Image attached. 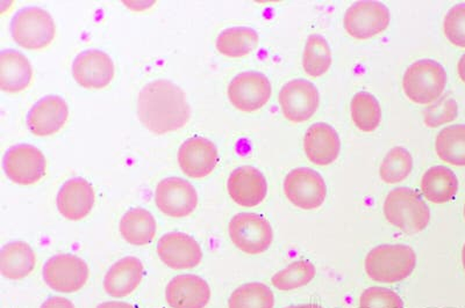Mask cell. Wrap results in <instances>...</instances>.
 I'll use <instances>...</instances> for the list:
<instances>
[{
    "label": "cell",
    "mask_w": 465,
    "mask_h": 308,
    "mask_svg": "<svg viewBox=\"0 0 465 308\" xmlns=\"http://www.w3.org/2000/svg\"><path fill=\"white\" fill-rule=\"evenodd\" d=\"M141 123L155 135L181 130L189 123L191 110L184 91L172 82L155 81L141 90L138 98Z\"/></svg>",
    "instance_id": "6da1fadb"
},
{
    "label": "cell",
    "mask_w": 465,
    "mask_h": 308,
    "mask_svg": "<svg viewBox=\"0 0 465 308\" xmlns=\"http://www.w3.org/2000/svg\"><path fill=\"white\" fill-rule=\"evenodd\" d=\"M417 265V255L405 245H381L368 253L364 269L372 281L393 284L410 277Z\"/></svg>",
    "instance_id": "7a4b0ae2"
},
{
    "label": "cell",
    "mask_w": 465,
    "mask_h": 308,
    "mask_svg": "<svg viewBox=\"0 0 465 308\" xmlns=\"http://www.w3.org/2000/svg\"><path fill=\"white\" fill-rule=\"evenodd\" d=\"M383 211L386 220L406 235H418L430 222V207L420 195L410 188H396L385 198Z\"/></svg>",
    "instance_id": "3957f363"
},
{
    "label": "cell",
    "mask_w": 465,
    "mask_h": 308,
    "mask_svg": "<svg viewBox=\"0 0 465 308\" xmlns=\"http://www.w3.org/2000/svg\"><path fill=\"white\" fill-rule=\"evenodd\" d=\"M446 85V70L433 60L415 62L402 78V90L407 99L420 106L433 105L438 101Z\"/></svg>",
    "instance_id": "277c9868"
},
{
    "label": "cell",
    "mask_w": 465,
    "mask_h": 308,
    "mask_svg": "<svg viewBox=\"0 0 465 308\" xmlns=\"http://www.w3.org/2000/svg\"><path fill=\"white\" fill-rule=\"evenodd\" d=\"M11 32L20 47L27 50H44L55 39L56 27L47 11L39 7H28L15 15Z\"/></svg>",
    "instance_id": "5b68a950"
},
{
    "label": "cell",
    "mask_w": 465,
    "mask_h": 308,
    "mask_svg": "<svg viewBox=\"0 0 465 308\" xmlns=\"http://www.w3.org/2000/svg\"><path fill=\"white\" fill-rule=\"evenodd\" d=\"M232 243L248 255H259L267 252L273 241L272 225L263 216L238 214L232 218L230 226Z\"/></svg>",
    "instance_id": "8992f818"
},
{
    "label": "cell",
    "mask_w": 465,
    "mask_h": 308,
    "mask_svg": "<svg viewBox=\"0 0 465 308\" xmlns=\"http://www.w3.org/2000/svg\"><path fill=\"white\" fill-rule=\"evenodd\" d=\"M44 280L52 290L60 294L77 293L89 280L86 262L73 254H58L44 265Z\"/></svg>",
    "instance_id": "52a82bcc"
},
{
    "label": "cell",
    "mask_w": 465,
    "mask_h": 308,
    "mask_svg": "<svg viewBox=\"0 0 465 308\" xmlns=\"http://www.w3.org/2000/svg\"><path fill=\"white\" fill-rule=\"evenodd\" d=\"M284 193L286 198L299 209L315 210L326 201L327 186L315 170L296 168L285 178Z\"/></svg>",
    "instance_id": "ba28073f"
},
{
    "label": "cell",
    "mask_w": 465,
    "mask_h": 308,
    "mask_svg": "<svg viewBox=\"0 0 465 308\" xmlns=\"http://www.w3.org/2000/svg\"><path fill=\"white\" fill-rule=\"evenodd\" d=\"M4 170L6 177L16 185L32 186L45 178L47 173V160L39 149L20 144L6 152L4 157Z\"/></svg>",
    "instance_id": "9c48e42d"
},
{
    "label": "cell",
    "mask_w": 465,
    "mask_h": 308,
    "mask_svg": "<svg viewBox=\"0 0 465 308\" xmlns=\"http://www.w3.org/2000/svg\"><path fill=\"white\" fill-rule=\"evenodd\" d=\"M272 87L269 79L260 72L247 71L232 78L228 86V99L232 106L243 112H254L267 105Z\"/></svg>",
    "instance_id": "30bf717a"
},
{
    "label": "cell",
    "mask_w": 465,
    "mask_h": 308,
    "mask_svg": "<svg viewBox=\"0 0 465 308\" xmlns=\"http://www.w3.org/2000/svg\"><path fill=\"white\" fill-rule=\"evenodd\" d=\"M343 23L349 35L365 41L389 27L390 12L381 3L359 2L348 8Z\"/></svg>",
    "instance_id": "8fae6325"
},
{
    "label": "cell",
    "mask_w": 465,
    "mask_h": 308,
    "mask_svg": "<svg viewBox=\"0 0 465 308\" xmlns=\"http://www.w3.org/2000/svg\"><path fill=\"white\" fill-rule=\"evenodd\" d=\"M155 203L162 214L172 218H185L198 207V193L190 182L168 178L156 187Z\"/></svg>",
    "instance_id": "7c38bea8"
},
{
    "label": "cell",
    "mask_w": 465,
    "mask_h": 308,
    "mask_svg": "<svg viewBox=\"0 0 465 308\" xmlns=\"http://www.w3.org/2000/svg\"><path fill=\"white\" fill-rule=\"evenodd\" d=\"M278 100L285 119L299 124L313 118L319 108L320 95L312 82L294 79L283 86Z\"/></svg>",
    "instance_id": "4fadbf2b"
},
{
    "label": "cell",
    "mask_w": 465,
    "mask_h": 308,
    "mask_svg": "<svg viewBox=\"0 0 465 308\" xmlns=\"http://www.w3.org/2000/svg\"><path fill=\"white\" fill-rule=\"evenodd\" d=\"M114 61L101 50L90 49L74 58L73 77L86 90H103L114 79Z\"/></svg>",
    "instance_id": "5bb4252c"
},
{
    "label": "cell",
    "mask_w": 465,
    "mask_h": 308,
    "mask_svg": "<svg viewBox=\"0 0 465 308\" xmlns=\"http://www.w3.org/2000/svg\"><path fill=\"white\" fill-rule=\"evenodd\" d=\"M157 254L165 265L173 270L196 268L203 260L201 245L185 233L172 232L162 236Z\"/></svg>",
    "instance_id": "9a60e30c"
},
{
    "label": "cell",
    "mask_w": 465,
    "mask_h": 308,
    "mask_svg": "<svg viewBox=\"0 0 465 308\" xmlns=\"http://www.w3.org/2000/svg\"><path fill=\"white\" fill-rule=\"evenodd\" d=\"M177 160L186 177L203 178L217 168L218 149L211 140L193 137L185 140L178 149Z\"/></svg>",
    "instance_id": "2e32d148"
},
{
    "label": "cell",
    "mask_w": 465,
    "mask_h": 308,
    "mask_svg": "<svg viewBox=\"0 0 465 308\" xmlns=\"http://www.w3.org/2000/svg\"><path fill=\"white\" fill-rule=\"evenodd\" d=\"M69 119V107L65 100L57 95H47L37 101L27 115V127L33 135H55L64 128Z\"/></svg>",
    "instance_id": "e0dca14e"
},
{
    "label": "cell",
    "mask_w": 465,
    "mask_h": 308,
    "mask_svg": "<svg viewBox=\"0 0 465 308\" xmlns=\"http://www.w3.org/2000/svg\"><path fill=\"white\" fill-rule=\"evenodd\" d=\"M227 190L238 206L255 207L267 197L268 185L259 169L243 166L231 174L227 181Z\"/></svg>",
    "instance_id": "ac0fdd59"
},
{
    "label": "cell",
    "mask_w": 465,
    "mask_h": 308,
    "mask_svg": "<svg viewBox=\"0 0 465 308\" xmlns=\"http://www.w3.org/2000/svg\"><path fill=\"white\" fill-rule=\"evenodd\" d=\"M95 193L93 185L85 178H76L61 187L56 197L58 212L65 219L82 220L93 211Z\"/></svg>",
    "instance_id": "d6986e66"
},
{
    "label": "cell",
    "mask_w": 465,
    "mask_h": 308,
    "mask_svg": "<svg viewBox=\"0 0 465 308\" xmlns=\"http://www.w3.org/2000/svg\"><path fill=\"white\" fill-rule=\"evenodd\" d=\"M165 299L172 308H205L211 301V289L196 274H180L165 287Z\"/></svg>",
    "instance_id": "ffe728a7"
},
{
    "label": "cell",
    "mask_w": 465,
    "mask_h": 308,
    "mask_svg": "<svg viewBox=\"0 0 465 308\" xmlns=\"http://www.w3.org/2000/svg\"><path fill=\"white\" fill-rule=\"evenodd\" d=\"M143 276V265L138 257H124L115 262L106 273L104 277V290L114 298L128 297L138 289Z\"/></svg>",
    "instance_id": "44dd1931"
},
{
    "label": "cell",
    "mask_w": 465,
    "mask_h": 308,
    "mask_svg": "<svg viewBox=\"0 0 465 308\" xmlns=\"http://www.w3.org/2000/svg\"><path fill=\"white\" fill-rule=\"evenodd\" d=\"M341 143L338 132L327 123H315L306 131L304 149L306 157L312 164L328 166L333 164L340 156Z\"/></svg>",
    "instance_id": "7402d4cb"
},
{
    "label": "cell",
    "mask_w": 465,
    "mask_h": 308,
    "mask_svg": "<svg viewBox=\"0 0 465 308\" xmlns=\"http://www.w3.org/2000/svg\"><path fill=\"white\" fill-rule=\"evenodd\" d=\"M32 81L33 68L26 56L15 50L0 53V87L4 91L20 93L31 86Z\"/></svg>",
    "instance_id": "603a6c76"
},
{
    "label": "cell",
    "mask_w": 465,
    "mask_h": 308,
    "mask_svg": "<svg viewBox=\"0 0 465 308\" xmlns=\"http://www.w3.org/2000/svg\"><path fill=\"white\" fill-rule=\"evenodd\" d=\"M35 265V253L31 245L24 241L7 244L0 252V273L7 280H24L33 273Z\"/></svg>",
    "instance_id": "cb8c5ba5"
},
{
    "label": "cell",
    "mask_w": 465,
    "mask_h": 308,
    "mask_svg": "<svg viewBox=\"0 0 465 308\" xmlns=\"http://www.w3.org/2000/svg\"><path fill=\"white\" fill-rule=\"evenodd\" d=\"M119 231L126 243L145 245L155 239L157 224L151 212L143 207H134L123 216Z\"/></svg>",
    "instance_id": "d4e9b609"
},
{
    "label": "cell",
    "mask_w": 465,
    "mask_h": 308,
    "mask_svg": "<svg viewBox=\"0 0 465 308\" xmlns=\"http://www.w3.org/2000/svg\"><path fill=\"white\" fill-rule=\"evenodd\" d=\"M421 191L423 197L431 203L450 202L459 191L458 177L450 168L435 166L423 174Z\"/></svg>",
    "instance_id": "484cf974"
},
{
    "label": "cell",
    "mask_w": 465,
    "mask_h": 308,
    "mask_svg": "<svg viewBox=\"0 0 465 308\" xmlns=\"http://www.w3.org/2000/svg\"><path fill=\"white\" fill-rule=\"evenodd\" d=\"M260 37L249 27H232L220 33L215 47L222 55L242 58L251 55L259 45Z\"/></svg>",
    "instance_id": "4316f807"
},
{
    "label": "cell",
    "mask_w": 465,
    "mask_h": 308,
    "mask_svg": "<svg viewBox=\"0 0 465 308\" xmlns=\"http://www.w3.org/2000/svg\"><path fill=\"white\" fill-rule=\"evenodd\" d=\"M440 159L456 168H465V126L456 124L440 131L435 141Z\"/></svg>",
    "instance_id": "83f0119b"
},
{
    "label": "cell",
    "mask_w": 465,
    "mask_h": 308,
    "mask_svg": "<svg viewBox=\"0 0 465 308\" xmlns=\"http://www.w3.org/2000/svg\"><path fill=\"white\" fill-rule=\"evenodd\" d=\"M352 122L361 131H376L381 122V108L377 99L367 91H360L351 100Z\"/></svg>",
    "instance_id": "f1b7e54d"
},
{
    "label": "cell",
    "mask_w": 465,
    "mask_h": 308,
    "mask_svg": "<svg viewBox=\"0 0 465 308\" xmlns=\"http://www.w3.org/2000/svg\"><path fill=\"white\" fill-rule=\"evenodd\" d=\"M275 295L263 283H247L232 291L228 308H273Z\"/></svg>",
    "instance_id": "f546056e"
},
{
    "label": "cell",
    "mask_w": 465,
    "mask_h": 308,
    "mask_svg": "<svg viewBox=\"0 0 465 308\" xmlns=\"http://www.w3.org/2000/svg\"><path fill=\"white\" fill-rule=\"evenodd\" d=\"M331 65L330 45L322 36L314 34L307 39L302 56V68L307 76L320 78L328 72Z\"/></svg>",
    "instance_id": "4dcf8cb0"
},
{
    "label": "cell",
    "mask_w": 465,
    "mask_h": 308,
    "mask_svg": "<svg viewBox=\"0 0 465 308\" xmlns=\"http://www.w3.org/2000/svg\"><path fill=\"white\" fill-rule=\"evenodd\" d=\"M315 274L317 269L312 262L296 261L273 274L272 283L280 291H293L309 285L314 280Z\"/></svg>",
    "instance_id": "1f68e13d"
},
{
    "label": "cell",
    "mask_w": 465,
    "mask_h": 308,
    "mask_svg": "<svg viewBox=\"0 0 465 308\" xmlns=\"http://www.w3.org/2000/svg\"><path fill=\"white\" fill-rule=\"evenodd\" d=\"M413 169V158L404 148H393L381 161V178L388 185L406 180Z\"/></svg>",
    "instance_id": "d6a6232c"
},
{
    "label": "cell",
    "mask_w": 465,
    "mask_h": 308,
    "mask_svg": "<svg viewBox=\"0 0 465 308\" xmlns=\"http://www.w3.org/2000/svg\"><path fill=\"white\" fill-rule=\"evenodd\" d=\"M360 308H404V302L394 291L373 286L361 294Z\"/></svg>",
    "instance_id": "836d02e7"
},
{
    "label": "cell",
    "mask_w": 465,
    "mask_h": 308,
    "mask_svg": "<svg viewBox=\"0 0 465 308\" xmlns=\"http://www.w3.org/2000/svg\"><path fill=\"white\" fill-rule=\"evenodd\" d=\"M443 32L451 44L465 49V3L451 7L444 16Z\"/></svg>",
    "instance_id": "e575fe53"
},
{
    "label": "cell",
    "mask_w": 465,
    "mask_h": 308,
    "mask_svg": "<svg viewBox=\"0 0 465 308\" xmlns=\"http://www.w3.org/2000/svg\"><path fill=\"white\" fill-rule=\"evenodd\" d=\"M459 107L455 100L448 97L440 98L425 111V124L430 128H438L442 124L452 122L458 118Z\"/></svg>",
    "instance_id": "d590c367"
},
{
    "label": "cell",
    "mask_w": 465,
    "mask_h": 308,
    "mask_svg": "<svg viewBox=\"0 0 465 308\" xmlns=\"http://www.w3.org/2000/svg\"><path fill=\"white\" fill-rule=\"evenodd\" d=\"M40 308H76L69 299L64 297H52L47 299Z\"/></svg>",
    "instance_id": "8d00e7d4"
},
{
    "label": "cell",
    "mask_w": 465,
    "mask_h": 308,
    "mask_svg": "<svg viewBox=\"0 0 465 308\" xmlns=\"http://www.w3.org/2000/svg\"><path fill=\"white\" fill-rule=\"evenodd\" d=\"M97 308H136L131 305V303L124 302H106L99 303Z\"/></svg>",
    "instance_id": "74e56055"
},
{
    "label": "cell",
    "mask_w": 465,
    "mask_h": 308,
    "mask_svg": "<svg viewBox=\"0 0 465 308\" xmlns=\"http://www.w3.org/2000/svg\"><path fill=\"white\" fill-rule=\"evenodd\" d=\"M458 72L460 81H462L465 84V53L462 57H460V60L459 61Z\"/></svg>",
    "instance_id": "f35d334b"
},
{
    "label": "cell",
    "mask_w": 465,
    "mask_h": 308,
    "mask_svg": "<svg viewBox=\"0 0 465 308\" xmlns=\"http://www.w3.org/2000/svg\"><path fill=\"white\" fill-rule=\"evenodd\" d=\"M285 308H323L318 303H304V305H294V306H289Z\"/></svg>",
    "instance_id": "ab89813d"
},
{
    "label": "cell",
    "mask_w": 465,
    "mask_h": 308,
    "mask_svg": "<svg viewBox=\"0 0 465 308\" xmlns=\"http://www.w3.org/2000/svg\"><path fill=\"white\" fill-rule=\"evenodd\" d=\"M462 265H463V268H464V272H465V244H464L463 249H462Z\"/></svg>",
    "instance_id": "60d3db41"
},
{
    "label": "cell",
    "mask_w": 465,
    "mask_h": 308,
    "mask_svg": "<svg viewBox=\"0 0 465 308\" xmlns=\"http://www.w3.org/2000/svg\"><path fill=\"white\" fill-rule=\"evenodd\" d=\"M464 218H465V206H464Z\"/></svg>",
    "instance_id": "b9f144b4"
}]
</instances>
